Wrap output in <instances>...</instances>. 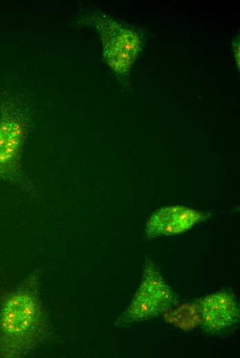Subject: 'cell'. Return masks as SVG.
I'll list each match as a JSON object with an SVG mask.
<instances>
[{
  "label": "cell",
  "instance_id": "3957f363",
  "mask_svg": "<svg viewBox=\"0 0 240 358\" xmlns=\"http://www.w3.org/2000/svg\"><path fill=\"white\" fill-rule=\"evenodd\" d=\"M83 20L99 32L103 58L111 70L119 75L127 73L140 47L137 34L123 23L102 13L92 12Z\"/></svg>",
  "mask_w": 240,
  "mask_h": 358
},
{
  "label": "cell",
  "instance_id": "5b68a950",
  "mask_svg": "<svg viewBox=\"0 0 240 358\" xmlns=\"http://www.w3.org/2000/svg\"><path fill=\"white\" fill-rule=\"evenodd\" d=\"M209 213L182 206L163 207L148 219L145 231L152 238L185 232L209 217Z\"/></svg>",
  "mask_w": 240,
  "mask_h": 358
},
{
  "label": "cell",
  "instance_id": "6da1fadb",
  "mask_svg": "<svg viewBox=\"0 0 240 358\" xmlns=\"http://www.w3.org/2000/svg\"><path fill=\"white\" fill-rule=\"evenodd\" d=\"M30 280L3 302L0 312V357H17L32 350L46 334L37 283Z\"/></svg>",
  "mask_w": 240,
  "mask_h": 358
},
{
  "label": "cell",
  "instance_id": "8992f818",
  "mask_svg": "<svg viewBox=\"0 0 240 358\" xmlns=\"http://www.w3.org/2000/svg\"><path fill=\"white\" fill-rule=\"evenodd\" d=\"M201 322L212 332L230 328L239 319V310L234 297L228 292H217L200 301Z\"/></svg>",
  "mask_w": 240,
  "mask_h": 358
},
{
  "label": "cell",
  "instance_id": "7a4b0ae2",
  "mask_svg": "<svg viewBox=\"0 0 240 358\" xmlns=\"http://www.w3.org/2000/svg\"><path fill=\"white\" fill-rule=\"evenodd\" d=\"M30 114L26 105L13 97L0 103V180L13 182L31 190L22 167V155L31 127Z\"/></svg>",
  "mask_w": 240,
  "mask_h": 358
},
{
  "label": "cell",
  "instance_id": "277c9868",
  "mask_svg": "<svg viewBox=\"0 0 240 358\" xmlns=\"http://www.w3.org/2000/svg\"><path fill=\"white\" fill-rule=\"evenodd\" d=\"M174 301L170 288L154 264L148 260L142 281L132 302L116 324L123 326L147 319L167 310Z\"/></svg>",
  "mask_w": 240,
  "mask_h": 358
},
{
  "label": "cell",
  "instance_id": "52a82bcc",
  "mask_svg": "<svg viewBox=\"0 0 240 358\" xmlns=\"http://www.w3.org/2000/svg\"><path fill=\"white\" fill-rule=\"evenodd\" d=\"M234 53L238 67H239V43L235 42L234 43Z\"/></svg>",
  "mask_w": 240,
  "mask_h": 358
}]
</instances>
